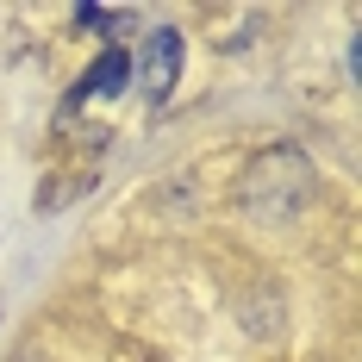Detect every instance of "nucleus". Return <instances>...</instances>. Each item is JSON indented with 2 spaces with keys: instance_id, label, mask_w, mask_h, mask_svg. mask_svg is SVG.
I'll use <instances>...</instances> for the list:
<instances>
[{
  "instance_id": "1",
  "label": "nucleus",
  "mask_w": 362,
  "mask_h": 362,
  "mask_svg": "<svg viewBox=\"0 0 362 362\" xmlns=\"http://www.w3.org/2000/svg\"><path fill=\"white\" fill-rule=\"evenodd\" d=\"M244 194H250V213L281 218V213H293V206L313 194V163H306L300 150H269V156L256 163V175L244 181Z\"/></svg>"
},
{
  "instance_id": "2",
  "label": "nucleus",
  "mask_w": 362,
  "mask_h": 362,
  "mask_svg": "<svg viewBox=\"0 0 362 362\" xmlns=\"http://www.w3.org/2000/svg\"><path fill=\"white\" fill-rule=\"evenodd\" d=\"M175 75H181V32H150L144 37V69H138L144 94L163 100V94L175 88Z\"/></svg>"
},
{
  "instance_id": "3",
  "label": "nucleus",
  "mask_w": 362,
  "mask_h": 362,
  "mask_svg": "<svg viewBox=\"0 0 362 362\" xmlns=\"http://www.w3.org/2000/svg\"><path fill=\"white\" fill-rule=\"evenodd\" d=\"M125 81H132V57H125L119 44H107V50L94 57V69H88V75H81V81H75L69 107H81V100H94V94H119Z\"/></svg>"
}]
</instances>
